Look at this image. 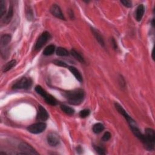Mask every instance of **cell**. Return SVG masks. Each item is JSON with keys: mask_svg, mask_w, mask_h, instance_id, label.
Segmentation results:
<instances>
[{"mask_svg": "<svg viewBox=\"0 0 155 155\" xmlns=\"http://www.w3.org/2000/svg\"><path fill=\"white\" fill-rule=\"evenodd\" d=\"M65 98L72 105H79L84 100V92L82 89H75L64 93Z\"/></svg>", "mask_w": 155, "mask_h": 155, "instance_id": "1", "label": "cell"}, {"mask_svg": "<svg viewBox=\"0 0 155 155\" xmlns=\"http://www.w3.org/2000/svg\"><path fill=\"white\" fill-rule=\"evenodd\" d=\"M142 143L147 150L149 151L154 150L155 143V133L154 130L150 128L145 129L144 139Z\"/></svg>", "mask_w": 155, "mask_h": 155, "instance_id": "2", "label": "cell"}, {"mask_svg": "<svg viewBox=\"0 0 155 155\" xmlns=\"http://www.w3.org/2000/svg\"><path fill=\"white\" fill-rule=\"evenodd\" d=\"M35 90L38 94H39L43 97V98H44L45 101L47 102V103L52 105H56L57 104V101L56 100V99L53 96L48 94L40 86H36Z\"/></svg>", "mask_w": 155, "mask_h": 155, "instance_id": "3", "label": "cell"}, {"mask_svg": "<svg viewBox=\"0 0 155 155\" xmlns=\"http://www.w3.org/2000/svg\"><path fill=\"white\" fill-rule=\"evenodd\" d=\"M115 105L116 110L118 111V112L120 114H121L127 120V121L129 123V124L131 129H133V128L137 127L135 121L128 115V113L126 112V111L122 107L120 104H119L118 103H115Z\"/></svg>", "mask_w": 155, "mask_h": 155, "instance_id": "4", "label": "cell"}, {"mask_svg": "<svg viewBox=\"0 0 155 155\" xmlns=\"http://www.w3.org/2000/svg\"><path fill=\"white\" fill-rule=\"evenodd\" d=\"M32 85V81L29 78L24 77L20 81L17 82L13 86V88L15 89H28Z\"/></svg>", "mask_w": 155, "mask_h": 155, "instance_id": "5", "label": "cell"}, {"mask_svg": "<svg viewBox=\"0 0 155 155\" xmlns=\"http://www.w3.org/2000/svg\"><path fill=\"white\" fill-rule=\"evenodd\" d=\"M46 129V124L44 122H38L27 127V130L33 134L41 133Z\"/></svg>", "mask_w": 155, "mask_h": 155, "instance_id": "6", "label": "cell"}, {"mask_svg": "<svg viewBox=\"0 0 155 155\" xmlns=\"http://www.w3.org/2000/svg\"><path fill=\"white\" fill-rule=\"evenodd\" d=\"M50 38V35L48 32H43L41 35L39 37L38 39L37 40L35 45V49L36 50H38L41 49L43 45L48 41V40Z\"/></svg>", "mask_w": 155, "mask_h": 155, "instance_id": "7", "label": "cell"}, {"mask_svg": "<svg viewBox=\"0 0 155 155\" xmlns=\"http://www.w3.org/2000/svg\"><path fill=\"white\" fill-rule=\"evenodd\" d=\"M19 149L21 151L19 153L20 154H38V153L32 146L26 143H21L19 145Z\"/></svg>", "mask_w": 155, "mask_h": 155, "instance_id": "8", "label": "cell"}, {"mask_svg": "<svg viewBox=\"0 0 155 155\" xmlns=\"http://www.w3.org/2000/svg\"><path fill=\"white\" fill-rule=\"evenodd\" d=\"M50 12L53 15L58 18H59L62 20H65V17L64 15L62 12L60 7L56 4H53L50 7Z\"/></svg>", "mask_w": 155, "mask_h": 155, "instance_id": "9", "label": "cell"}, {"mask_svg": "<svg viewBox=\"0 0 155 155\" xmlns=\"http://www.w3.org/2000/svg\"><path fill=\"white\" fill-rule=\"evenodd\" d=\"M38 119L41 121H45L49 118V114L42 105H38V112L37 115Z\"/></svg>", "mask_w": 155, "mask_h": 155, "instance_id": "10", "label": "cell"}, {"mask_svg": "<svg viewBox=\"0 0 155 155\" xmlns=\"http://www.w3.org/2000/svg\"><path fill=\"white\" fill-rule=\"evenodd\" d=\"M48 143L52 147H55L59 143V139L58 136L54 134H49L48 136Z\"/></svg>", "mask_w": 155, "mask_h": 155, "instance_id": "11", "label": "cell"}, {"mask_svg": "<svg viewBox=\"0 0 155 155\" xmlns=\"http://www.w3.org/2000/svg\"><path fill=\"white\" fill-rule=\"evenodd\" d=\"M144 12H145V7L144 5L143 4L139 5L136 12V20L137 21H140L142 20L144 16Z\"/></svg>", "mask_w": 155, "mask_h": 155, "instance_id": "12", "label": "cell"}, {"mask_svg": "<svg viewBox=\"0 0 155 155\" xmlns=\"http://www.w3.org/2000/svg\"><path fill=\"white\" fill-rule=\"evenodd\" d=\"M69 69L70 70V71L72 72V73L75 76V77L76 78V79L79 81L80 82H82L83 81V77L81 74L80 73V72H79V70H78L76 67H73V66H69Z\"/></svg>", "mask_w": 155, "mask_h": 155, "instance_id": "13", "label": "cell"}, {"mask_svg": "<svg viewBox=\"0 0 155 155\" xmlns=\"http://www.w3.org/2000/svg\"><path fill=\"white\" fill-rule=\"evenodd\" d=\"M91 31L93 34H94V35L95 36L96 39L98 41V42L99 43V44L102 46H104L105 44H104V41L103 39V38L102 37V36L101 35V34H99V32H98V31L97 30H96L94 28H91Z\"/></svg>", "mask_w": 155, "mask_h": 155, "instance_id": "14", "label": "cell"}, {"mask_svg": "<svg viewBox=\"0 0 155 155\" xmlns=\"http://www.w3.org/2000/svg\"><path fill=\"white\" fill-rule=\"evenodd\" d=\"M13 15V8L12 6H10L6 15L3 19V23L6 24H8L12 20Z\"/></svg>", "mask_w": 155, "mask_h": 155, "instance_id": "15", "label": "cell"}, {"mask_svg": "<svg viewBox=\"0 0 155 155\" xmlns=\"http://www.w3.org/2000/svg\"><path fill=\"white\" fill-rule=\"evenodd\" d=\"M11 36L9 34H5L3 35L0 40V43H1V47H4L6 46L11 41Z\"/></svg>", "mask_w": 155, "mask_h": 155, "instance_id": "16", "label": "cell"}, {"mask_svg": "<svg viewBox=\"0 0 155 155\" xmlns=\"http://www.w3.org/2000/svg\"><path fill=\"white\" fill-rule=\"evenodd\" d=\"M70 53L73 56V58H75L76 60L80 61V63H85V61H84V58L80 55V53H79L78 52H76L75 50H74V49L72 50Z\"/></svg>", "mask_w": 155, "mask_h": 155, "instance_id": "17", "label": "cell"}, {"mask_svg": "<svg viewBox=\"0 0 155 155\" xmlns=\"http://www.w3.org/2000/svg\"><path fill=\"white\" fill-rule=\"evenodd\" d=\"M55 50V47L53 45H49L46 47L43 52V54L45 56H49L52 55Z\"/></svg>", "mask_w": 155, "mask_h": 155, "instance_id": "18", "label": "cell"}, {"mask_svg": "<svg viewBox=\"0 0 155 155\" xmlns=\"http://www.w3.org/2000/svg\"><path fill=\"white\" fill-rule=\"evenodd\" d=\"M17 61L16 60H12L9 63H7L3 68V72H6L10 70L12 67H13L15 65H16Z\"/></svg>", "mask_w": 155, "mask_h": 155, "instance_id": "19", "label": "cell"}, {"mask_svg": "<svg viewBox=\"0 0 155 155\" xmlns=\"http://www.w3.org/2000/svg\"><path fill=\"white\" fill-rule=\"evenodd\" d=\"M61 110H63L65 113L69 115H72L75 113V110L72 108L66 105H61Z\"/></svg>", "mask_w": 155, "mask_h": 155, "instance_id": "20", "label": "cell"}, {"mask_svg": "<svg viewBox=\"0 0 155 155\" xmlns=\"http://www.w3.org/2000/svg\"><path fill=\"white\" fill-rule=\"evenodd\" d=\"M104 129V126L101 123H97L93 127V131L95 133H100Z\"/></svg>", "mask_w": 155, "mask_h": 155, "instance_id": "21", "label": "cell"}, {"mask_svg": "<svg viewBox=\"0 0 155 155\" xmlns=\"http://www.w3.org/2000/svg\"><path fill=\"white\" fill-rule=\"evenodd\" d=\"M56 55L61 56H65L69 55V52L63 48H58L56 50Z\"/></svg>", "mask_w": 155, "mask_h": 155, "instance_id": "22", "label": "cell"}, {"mask_svg": "<svg viewBox=\"0 0 155 155\" xmlns=\"http://www.w3.org/2000/svg\"><path fill=\"white\" fill-rule=\"evenodd\" d=\"M6 12V2L4 0H0V18H2Z\"/></svg>", "mask_w": 155, "mask_h": 155, "instance_id": "23", "label": "cell"}, {"mask_svg": "<svg viewBox=\"0 0 155 155\" xmlns=\"http://www.w3.org/2000/svg\"><path fill=\"white\" fill-rule=\"evenodd\" d=\"M53 63L56 65V66H60V67H68V65L65 63L63 61H61L60 60H54L53 61Z\"/></svg>", "mask_w": 155, "mask_h": 155, "instance_id": "24", "label": "cell"}, {"mask_svg": "<svg viewBox=\"0 0 155 155\" xmlns=\"http://www.w3.org/2000/svg\"><path fill=\"white\" fill-rule=\"evenodd\" d=\"M95 149L96 150V151L99 154H105V150L104 148H103L101 146H96L95 147Z\"/></svg>", "mask_w": 155, "mask_h": 155, "instance_id": "25", "label": "cell"}, {"mask_svg": "<svg viewBox=\"0 0 155 155\" xmlns=\"http://www.w3.org/2000/svg\"><path fill=\"white\" fill-rule=\"evenodd\" d=\"M110 137H111V134H110V133L108 132H105V133L104 134V135L102 136V140L103 141H107L109 140V139H110Z\"/></svg>", "mask_w": 155, "mask_h": 155, "instance_id": "26", "label": "cell"}, {"mask_svg": "<svg viewBox=\"0 0 155 155\" xmlns=\"http://www.w3.org/2000/svg\"><path fill=\"white\" fill-rule=\"evenodd\" d=\"M89 114H90V110H87V109H85V110H83L80 112V116H81V118H84L87 117L89 115Z\"/></svg>", "mask_w": 155, "mask_h": 155, "instance_id": "27", "label": "cell"}, {"mask_svg": "<svg viewBox=\"0 0 155 155\" xmlns=\"http://www.w3.org/2000/svg\"><path fill=\"white\" fill-rule=\"evenodd\" d=\"M121 3L127 7H131L132 6V2L129 0H122L121 1Z\"/></svg>", "mask_w": 155, "mask_h": 155, "instance_id": "28", "label": "cell"}, {"mask_svg": "<svg viewBox=\"0 0 155 155\" xmlns=\"http://www.w3.org/2000/svg\"><path fill=\"white\" fill-rule=\"evenodd\" d=\"M111 41H112V47L114 49H117V44H116V42L115 39L113 38Z\"/></svg>", "mask_w": 155, "mask_h": 155, "instance_id": "29", "label": "cell"}]
</instances>
